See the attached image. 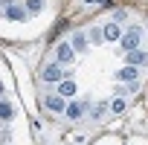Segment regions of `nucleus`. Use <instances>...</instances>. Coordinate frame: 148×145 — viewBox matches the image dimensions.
Instances as JSON below:
<instances>
[{
    "mask_svg": "<svg viewBox=\"0 0 148 145\" xmlns=\"http://www.w3.org/2000/svg\"><path fill=\"white\" fill-rule=\"evenodd\" d=\"M139 38H142V29H139V26H131V29H128V35L122 38V52L136 49V47H139Z\"/></svg>",
    "mask_w": 148,
    "mask_h": 145,
    "instance_id": "nucleus-1",
    "label": "nucleus"
},
{
    "mask_svg": "<svg viewBox=\"0 0 148 145\" xmlns=\"http://www.w3.org/2000/svg\"><path fill=\"white\" fill-rule=\"evenodd\" d=\"M55 58H58V64H73L76 49H73L70 44H58V47H55Z\"/></svg>",
    "mask_w": 148,
    "mask_h": 145,
    "instance_id": "nucleus-2",
    "label": "nucleus"
},
{
    "mask_svg": "<svg viewBox=\"0 0 148 145\" xmlns=\"http://www.w3.org/2000/svg\"><path fill=\"white\" fill-rule=\"evenodd\" d=\"M116 79H119V81H125V84L139 81V70H136V67H131V64H125L122 70H116Z\"/></svg>",
    "mask_w": 148,
    "mask_h": 145,
    "instance_id": "nucleus-3",
    "label": "nucleus"
},
{
    "mask_svg": "<svg viewBox=\"0 0 148 145\" xmlns=\"http://www.w3.org/2000/svg\"><path fill=\"white\" fill-rule=\"evenodd\" d=\"M84 110H87V105H84V102H70V105L64 107V116H70V119H82V116H84Z\"/></svg>",
    "mask_w": 148,
    "mask_h": 145,
    "instance_id": "nucleus-4",
    "label": "nucleus"
},
{
    "mask_svg": "<svg viewBox=\"0 0 148 145\" xmlns=\"http://www.w3.org/2000/svg\"><path fill=\"white\" fill-rule=\"evenodd\" d=\"M44 107H47V110H52V113H64V107H67V105H64V99L55 93V96H47V99H44Z\"/></svg>",
    "mask_w": 148,
    "mask_h": 145,
    "instance_id": "nucleus-5",
    "label": "nucleus"
},
{
    "mask_svg": "<svg viewBox=\"0 0 148 145\" xmlns=\"http://www.w3.org/2000/svg\"><path fill=\"white\" fill-rule=\"evenodd\" d=\"M125 55H128V64H131V67L148 64V52H142V49H131V52H125Z\"/></svg>",
    "mask_w": 148,
    "mask_h": 145,
    "instance_id": "nucleus-6",
    "label": "nucleus"
},
{
    "mask_svg": "<svg viewBox=\"0 0 148 145\" xmlns=\"http://www.w3.org/2000/svg\"><path fill=\"white\" fill-rule=\"evenodd\" d=\"M102 35H105V41H119V38H122V26L113 21V23H108V26L102 29Z\"/></svg>",
    "mask_w": 148,
    "mask_h": 145,
    "instance_id": "nucleus-7",
    "label": "nucleus"
},
{
    "mask_svg": "<svg viewBox=\"0 0 148 145\" xmlns=\"http://www.w3.org/2000/svg\"><path fill=\"white\" fill-rule=\"evenodd\" d=\"M64 79V70L58 67V64H49L47 70H44V81H61Z\"/></svg>",
    "mask_w": 148,
    "mask_h": 145,
    "instance_id": "nucleus-8",
    "label": "nucleus"
},
{
    "mask_svg": "<svg viewBox=\"0 0 148 145\" xmlns=\"http://www.w3.org/2000/svg\"><path fill=\"white\" fill-rule=\"evenodd\" d=\"M87 44H90V41H87V35H84V32H76V35H73V49H76V52H84V49H87Z\"/></svg>",
    "mask_w": 148,
    "mask_h": 145,
    "instance_id": "nucleus-9",
    "label": "nucleus"
},
{
    "mask_svg": "<svg viewBox=\"0 0 148 145\" xmlns=\"http://www.w3.org/2000/svg\"><path fill=\"white\" fill-rule=\"evenodd\" d=\"M58 96L61 99H73V96H76V84H73V81H61L58 84Z\"/></svg>",
    "mask_w": 148,
    "mask_h": 145,
    "instance_id": "nucleus-10",
    "label": "nucleus"
},
{
    "mask_svg": "<svg viewBox=\"0 0 148 145\" xmlns=\"http://www.w3.org/2000/svg\"><path fill=\"white\" fill-rule=\"evenodd\" d=\"M6 18H9V21H26V9H21V6H9V9H6Z\"/></svg>",
    "mask_w": 148,
    "mask_h": 145,
    "instance_id": "nucleus-11",
    "label": "nucleus"
},
{
    "mask_svg": "<svg viewBox=\"0 0 148 145\" xmlns=\"http://www.w3.org/2000/svg\"><path fill=\"white\" fill-rule=\"evenodd\" d=\"M12 113H15V110H12V105H9V102H0V119L9 122V119H12Z\"/></svg>",
    "mask_w": 148,
    "mask_h": 145,
    "instance_id": "nucleus-12",
    "label": "nucleus"
},
{
    "mask_svg": "<svg viewBox=\"0 0 148 145\" xmlns=\"http://www.w3.org/2000/svg\"><path fill=\"white\" fill-rule=\"evenodd\" d=\"M108 107H110V110H113V113H122V110H125V99H122V96H119V99H113V102H110V105H108Z\"/></svg>",
    "mask_w": 148,
    "mask_h": 145,
    "instance_id": "nucleus-13",
    "label": "nucleus"
},
{
    "mask_svg": "<svg viewBox=\"0 0 148 145\" xmlns=\"http://www.w3.org/2000/svg\"><path fill=\"white\" fill-rule=\"evenodd\" d=\"M26 9H29L32 15H35V12H41V9H44V0H26Z\"/></svg>",
    "mask_w": 148,
    "mask_h": 145,
    "instance_id": "nucleus-14",
    "label": "nucleus"
},
{
    "mask_svg": "<svg viewBox=\"0 0 148 145\" xmlns=\"http://www.w3.org/2000/svg\"><path fill=\"white\" fill-rule=\"evenodd\" d=\"M87 41H90V44H102V41H105V35H102V29H93V32L87 35Z\"/></svg>",
    "mask_w": 148,
    "mask_h": 145,
    "instance_id": "nucleus-15",
    "label": "nucleus"
},
{
    "mask_svg": "<svg viewBox=\"0 0 148 145\" xmlns=\"http://www.w3.org/2000/svg\"><path fill=\"white\" fill-rule=\"evenodd\" d=\"M105 110H108V102H99V105L93 107V116H96V119H102V113H105Z\"/></svg>",
    "mask_w": 148,
    "mask_h": 145,
    "instance_id": "nucleus-16",
    "label": "nucleus"
},
{
    "mask_svg": "<svg viewBox=\"0 0 148 145\" xmlns=\"http://www.w3.org/2000/svg\"><path fill=\"white\" fill-rule=\"evenodd\" d=\"M0 6H3V9H9V6H15V0H0Z\"/></svg>",
    "mask_w": 148,
    "mask_h": 145,
    "instance_id": "nucleus-17",
    "label": "nucleus"
},
{
    "mask_svg": "<svg viewBox=\"0 0 148 145\" xmlns=\"http://www.w3.org/2000/svg\"><path fill=\"white\" fill-rule=\"evenodd\" d=\"M0 96H3V84H0Z\"/></svg>",
    "mask_w": 148,
    "mask_h": 145,
    "instance_id": "nucleus-18",
    "label": "nucleus"
}]
</instances>
